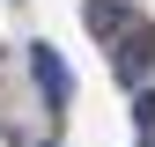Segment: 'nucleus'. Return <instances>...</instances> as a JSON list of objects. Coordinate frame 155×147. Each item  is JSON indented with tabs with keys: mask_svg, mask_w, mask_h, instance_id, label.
<instances>
[{
	"mask_svg": "<svg viewBox=\"0 0 155 147\" xmlns=\"http://www.w3.org/2000/svg\"><path fill=\"white\" fill-rule=\"evenodd\" d=\"M148 66H155V37H148V22H140V37H133V44L118 52V74L133 81V74H148Z\"/></svg>",
	"mask_w": 155,
	"mask_h": 147,
	"instance_id": "obj_2",
	"label": "nucleus"
},
{
	"mask_svg": "<svg viewBox=\"0 0 155 147\" xmlns=\"http://www.w3.org/2000/svg\"><path fill=\"white\" fill-rule=\"evenodd\" d=\"M89 22L111 37V22H126V8H118V0H89Z\"/></svg>",
	"mask_w": 155,
	"mask_h": 147,
	"instance_id": "obj_3",
	"label": "nucleus"
},
{
	"mask_svg": "<svg viewBox=\"0 0 155 147\" xmlns=\"http://www.w3.org/2000/svg\"><path fill=\"white\" fill-rule=\"evenodd\" d=\"M30 74H37V96H45L52 110L74 96V74H67V59H59L52 44H30Z\"/></svg>",
	"mask_w": 155,
	"mask_h": 147,
	"instance_id": "obj_1",
	"label": "nucleus"
}]
</instances>
